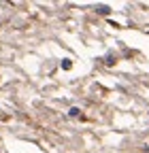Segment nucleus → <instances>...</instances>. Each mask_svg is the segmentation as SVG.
Returning a JSON list of instances; mask_svg holds the SVG:
<instances>
[{"mask_svg":"<svg viewBox=\"0 0 149 153\" xmlns=\"http://www.w3.org/2000/svg\"><path fill=\"white\" fill-rule=\"evenodd\" d=\"M98 13H102V15H109V13H111V9L102 4V7H98Z\"/></svg>","mask_w":149,"mask_h":153,"instance_id":"f257e3e1","label":"nucleus"},{"mask_svg":"<svg viewBox=\"0 0 149 153\" xmlns=\"http://www.w3.org/2000/svg\"><path fill=\"white\" fill-rule=\"evenodd\" d=\"M70 115L72 117H79V108H70Z\"/></svg>","mask_w":149,"mask_h":153,"instance_id":"7ed1b4c3","label":"nucleus"},{"mask_svg":"<svg viewBox=\"0 0 149 153\" xmlns=\"http://www.w3.org/2000/svg\"><path fill=\"white\" fill-rule=\"evenodd\" d=\"M70 66H72V64H70V60H64V62H62V68H64V70H68Z\"/></svg>","mask_w":149,"mask_h":153,"instance_id":"f03ea898","label":"nucleus"}]
</instances>
